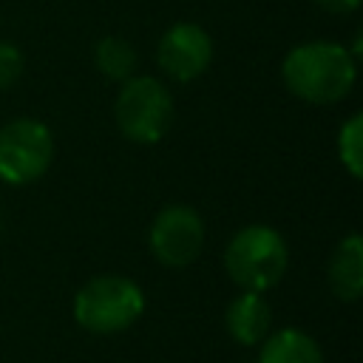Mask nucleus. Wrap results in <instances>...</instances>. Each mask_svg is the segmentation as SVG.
I'll return each instance as SVG.
<instances>
[{
	"instance_id": "obj_1",
	"label": "nucleus",
	"mask_w": 363,
	"mask_h": 363,
	"mask_svg": "<svg viewBox=\"0 0 363 363\" xmlns=\"http://www.w3.org/2000/svg\"><path fill=\"white\" fill-rule=\"evenodd\" d=\"M281 77L289 94L312 105H332L349 96L357 79L354 57L340 43L315 40L295 45L281 65Z\"/></svg>"
},
{
	"instance_id": "obj_2",
	"label": "nucleus",
	"mask_w": 363,
	"mask_h": 363,
	"mask_svg": "<svg viewBox=\"0 0 363 363\" xmlns=\"http://www.w3.org/2000/svg\"><path fill=\"white\" fill-rule=\"evenodd\" d=\"M289 264L286 241L278 230L267 224L241 227L224 250V269L233 284L247 292H267L272 289Z\"/></svg>"
},
{
	"instance_id": "obj_3",
	"label": "nucleus",
	"mask_w": 363,
	"mask_h": 363,
	"mask_svg": "<svg viewBox=\"0 0 363 363\" xmlns=\"http://www.w3.org/2000/svg\"><path fill=\"white\" fill-rule=\"evenodd\" d=\"M145 312V295L125 275H96L74 295V320L94 335H113L133 326Z\"/></svg>"
},
{
	"instance_id": "obj_4",
	"label": "nucleus",
	"mask_w": 363,
	"mask_h": 363,
	"mask_svg": "<svg viewBox=\"0 0 363 363\" xmlns=\"http://www.w3.org/2000/svg\"><path fill=\"white\" fill-rule=\"evenodd\" d=\"M173 96L156 77H128L113 102V119L125 139L156 145L173 125Z\"/></svg>"
},
{
	"instance_id": "obj_5",
	"label": "nucleus",
	"mask_w": 363,
	"mask_h": 363,
	"mask_svg": "<svg viewBox=\"0 0 363 363\" xmlns=\"http://www.w3.org/2000/svg\"><path fill=\"white\" fill-rule=\"evenodd\" d=\"M54 159L51 130L40 119H11L0 128V179L6 184L37 182Z\"/></svg>"
},
{
	"instance_id": "obj_6",
	"label": "nucleus",
	"mask_w": 363,
	"mask_h": 363,
	"mask_svg": "<svg viewBox=\"0 0 363 363\" xmlns=\"http://www.w3.org/2000/svg\"><path fill=\"white\" fill-rule=\"evenodd\" d=\"M150 252L164 267H187L199 258L204 247V221L187 204H167L156 213L147 233Z\"/></svg>"
},
{
	"instance_id": "obj_7",
	"label": "nucleus",
	"mask_w": 363,
	"mask_h": 363,
	"mask_svg": "<svg viewBox=\"0 0 363 363\" xmlns=\"http://www.w3.org/2000/svg\"><path fill=\"white\" fill-rule=\"evenodd\" d=\"M156 60H159V68L170 79L190 82L210 68L213 40L196 23H176L162 34V40L156 45Z\"/></svg>"
},
{
	"instance_id": "obj_8",
	"label": "nucleus",
	"mask_w": 363,
	"mask_h": 363,
	"mask_svg": "<svg viewBox=\"0 0 363 363\" xmlns=\"http://www.w3.org/2000/svg\"><path fill=\"white\" fill-rule=\"evenodd\" d=\"M224 326H227V335L241 346L261 343L269 335V326H272V309H269L264 292L241 289V295H235L227 303Z\"/></svg>"
},
{
	"instance_id": "obj_9",
	"label": "nucleus",
	"mask_w": 363,
	"mask_h": 363,
	"mask_svg": "<svg viewBox=\"0 0 363 363\" xmlns=\"http://www.w3.org/2000/svg\"><path fill=\"white\" fill-rule=\"evenodd\" d=\"M329 289L346 303L363 295V238L357 233L337 241L329 258Z\"/></svg>"
},
{
	"instance_id": "obj_10",
	"label": "nucleus",
	"mask_w": 363,
	"mask_h": 363,
	"mask_svg": "<svg viewBox=\"0 0 363 363\" xmlns=\"http://www.w3.org/2000/svg\"><path fill=\"white\" fill-rule=\"evenodd\" d=\"M258 363H323V352L303 329H278L261 340Z\"/></svg>"
},
{
	"instance_id": "obj_11",
	"label": "nucleus",
	"mask_w": 363,
	"mask_h": 363,
	"mask_svg": "<svg viewBox=\"0 0 363 363\" xmlns=\"http://www.w3.org/2000/svg\"><path fill=\"white\" fill-rule=\"evenodd\" d=\"M94 62H96V68H99L102 77L116 79V82H125L128 77H133L136 51L122 37H102L96 43V48H94Z\"/></svg>"
},
{
	"instance_id": "obj_12",
	"label": "nucleus",
	"mask_w": 363,
	"mask_h": 363,
	"mask_svg": "<svg viewBox=\"0 0 363 363\" xmlns=\"http://www.w3.org/2000/svg\"><path fill=\"white\" fill-rule=\"evenodd\" d=\"M337 156L352 179L363 176V116L352 113L337 133Z\"/></svg>"
},
{
	"instance_id": "obj_13",
	"label": "nucleus",
	"mask_w": 363,
	"mask_h": 363,
	"mask_svg": "<svg viewBox=\"0 0 363 363\" xmlns=\"http://www.w3.org/2000/svg\"><path fill=\"white\" fill-rule=\"evenodd\" d=\"M23 77V54L14 43H0V91L11 88Z\"/></svg>"
},
{
	"instance_id": "obj_14",
	"label": "nucleus",
	"mask_w": 363,
	"mask_h": 363,
	"mask_svg": "<svg viewBox=\"0 0 363 363\" xmlns=\"http://www.w3.org/2000/svg\"><path fill=\"white\" fill-rule=\"evenodd\" d=\"M329 14H352L360 9V0H315Z\"/></svg>"
},
{
	"instance_id": "obj_15",
	"label": "nucleus",
	"mask_w": 363,
	"mask_h": 363,
	"mask_svg": "<svg viewBox=\"0 0 363 363\" xmlns=\"http://www.w3.org/2000/svg\"><path fill=\"white\" fill-rule=\"evenodd\" d=\"M0 233H3V221H0Z\"/></svg>"
}]
</instances>
